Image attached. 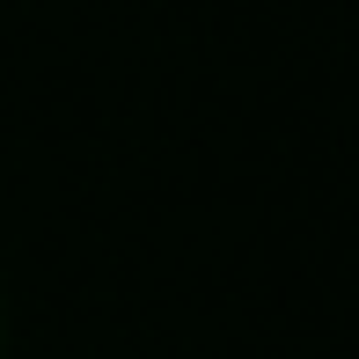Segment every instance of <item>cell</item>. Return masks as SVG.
I'll use <instances>...</instances> for the list:
<instances>
[{"label":"cell","instance_id":"obj_1","mask_svg":"<svg viewBox=\"0 0 359 359\" xmlns=\"http://www.w3.org/2000/svg\"><path fill=\"white\" fill-rule=\"evenodd\" d=\"M0 352H8V316H0Z\"/></svg>","mask_w":359,"mask_h":359}]
</instances>
